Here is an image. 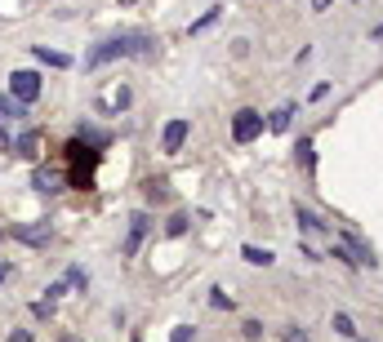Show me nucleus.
Instances as JSON below:
<instances>
[{"instance_id":"nucleus-17","label":"nucleus","mask_w":383,"mask_h":342,"mask_svg":"<svg viewBox=\"0 0 383 342\" xmlns=\"http://www.w3.org/2000/svg\"><path fill=\"white\" fill-rule=\"evenodd\" d=\"M294 156H298V165H303V169H312V165H317V151H312V138H298V147H294Z\"/></svg>"},{"instance_id":"nucleus-9","label":"nucleus","mask_w":383,"mask_h":342,"mask_svg":"<svg viewBox=\"0 0 383 342\" xmlns=\"http://www.w3.org/2000/svg\"><path fill=\"white\" fill-rule=\"evenodd\" d=\"M31 187L41 191V195H54V191H63V174H58V169H36Z\"/></svg>"},{"instance_id":"nucleus-21","label":"nucleus","mask_w":383,"mask_h":342,"mask_svg":"<svg viewBox=\"0 0 383 342\" xmlns=\"http://www.w3.org/2000/svg\"><path fill=\"white\" fill-rule=\"evenodd\" d=\"M67 285H76L80 293H85V285H89V276L80 272V267H67Z\"/></svg>"},{"instance_id":"nucleus-18","label":"nucleus","mask_w":383,"mask_h":342,"mask_svg":"<svg viewBox=\"0 0 383 342\" xmlns=\"http://www.w3.org/2000/svg\"><path fill=\"white\" fill-rule=\"evenodd\" d=\"M187 231V214H174L170 223H165V236H183Z\"/></svg>"},{"instance_id":"nucleus-2","label":"nucleus","mask_w":383,"mask_h":342,"mask_svg":"<svg viewBox=\"0 0 383 342\" xmlns=\"http://www.w3.org/2000/svg\"><path fill=\"white\" fill-rule=\"evenodd\" d=\"M9 236L18 244H27V249H45V244L54 240V227H50V218H31V223H14Z\"/></svg>"},{"instance_id":"nucleus-13","label":"nucleus","mask_w":383,"mask_h":342,"mask_svg":"<svg viewBox=\"0 0 383 342\" xmlns=\"http://www.w3.org/2000/svg\"><path fill=\"white\" fill-rule=\"evenodd\" d=\"M294 223H298V231H308V236H321V231H326V223H321L312 209H294Z\"/></svg>"},{"instance_id":"nucleus-12","label":"nucleus","mask_w":383,"mask_h":342,"mask_svg":"<svg viewBox=\"0 0 383 342\" xmlns=\"http://www.w3.org/2000/svg\"><path fill=\"white\" fill-rule=\"evenodd\" d=\"M241 258L254 262V267H272V262H277V253H272V249H259V244H241Z\"/></svg>"},{"instance_id":"nucleus-22","label":"nucleus","mask_w":383,"mask_h":342,"mask_svg":"<svg viewBox=\"0 0 383 342\" xmlns=\"http://www.w3.org/2000/svg\"><path fill=\"white\" fill-rule=\"evenodd\" d=\"M210 302H214V307H219V311H223V307H227V311H232V298H227V293H223V289H210Z\"/></svg>"},{"instance_id":"nucleus-33","label":"nucleus","mask_w":383,"mask_h":342,"mask_svg":"<svg viewBox=\"0 0 383 342\" xmlns=\"http://www.w3.org/2000/svg\"><path fill=\"white\" fill-rule=\"evenodd\" d=\"M375 40H383V22H379V27H375Z\"/></svg>"},{"instance_id":"nucleus-26","label":"nucleus","mask_w":383,"mask_h":342,"mask_svg":"<svg viewBox=\"0 0 383 342\" xmlns=\"http://www.w3.org/2000/svg\"><path fill=\"white\" fill-rule=\"evenodd\" d=\"M326 94H330V80H317V84H312V103H321Z\"/></svg>"},{"instance_id":"nucleus-7","label":"nucleus","mask_w":383,"mask_h":342,"mask_svg":"<svg viewBox=\"0 0 383 342\" xmlns=\"http://www.w3.org/2000/svg\"><path fill=\"white\" fill-rule=\"evenodd\" d=\"M343 249L352 253L356 258V267H379V258H375V249H370V244L356 236V231H343Z\"/></svg>"},{"instance_id":"nucleus-24","label":"nucleus","mask_w":383,"mask_h":342,"mask_svg":"<svg viewBox=\"0 0 383 342\" xmlns=\"http://www.w3.org/2000/svg\"><path fill=\"white\" fill-rule=\"evenodd\" d=\"M281 342H308V334H303V329H298V325H290V329H285V334H281Z\"/></svg>"},{"instance_id":"nucleus-5","label":"nucleus","mask_w":383,"mask_h":342,"mask_svg":"<svg viewBox=\"0 0 383 342\" xmlns=\"http://www.w3.org/2000/svg\"><path fill=\"white\" fill-rule=\"evenodd\" d=\"M9 94L31 107L36 98H41V76H36V71H14V76H9Z\"/></svg>"},{"instance_id":"nucleus-32","label":"nucleus","mask_w":383,"mask_h":342,"mask_svg":"<svg viewBox=\"0 0 383 342\" xmlns=\"http://www.w3.org/2000/svg\"><path fill=\"white\" fill-rule=\"evenodd\" d=\"M116 5H121V9H129V5H138V0H116Z\"/></svg>"},{"instance_id":"nucleus-8","label":"nucleus","mask_w":383,"mask_h":342,"mask_svg":"<svg viewBox=\"0 0 383 342\" xmlns=\"http://www.w3.org/2000/svg\"><path fill=\"white\" fill-rule=\"evenodd\" d=\"M14 156L18 161H36L41 156V129H22L18 142H14Z\"/></svg>"},{"instance_id":"nucleus-16","label":"nucleus","mask_w":383,"mask_h":342,"mask_svg":"<svg viewBox=\"0 0 383 342\" xmlns=\"http://www.w3.org/2000/svg\"><path fill=\"white\" fill-rule=\"evenodd\" d=\"M219 14H223V9H219V5H214V9H205V14H201L196 22H192V27H187V31H192V36H201V31H210V27H214V22H219Z\"/></svg>"},{"instance_id":"nucleus-15","label":"nucleus","mask_w":383,"mask_h":342,"mask_svg":"<svg viewBox=\"0 0 383 342\" xmlns=\"http://www.w3.org/2000/svg\"><path fill=\"white\" fill-rule=\"evenodd\" d=\"M334 334L356 342V325H352V315H348V311H334Z\"/></svg>"},{"instance_id":"nucleus-27","label":"nucleus","mask_w":383,"mask_h":342,"mask_svg":"<svg viewBox=\"0 0 383 342\" xmlns=\"http://www.w3.org/2000/svg\"><path fill=\"white\" fill-rule=\"evenodd\" d=\"M129 103H134V94H129V89H116V112H121V107H129Z\"/></svg>"},{"instance_id":"nucleus-10","label":"nucleus","mask_w":383,"mask_h":342,"mask_svg":"<svg viewBox=\"0 0 383 342\" xmlns=\"http://www.w3.org/2000/svg\"><path fill=\"white\" fill-rule=\"evenodd\" d=\"M290 116H294V103H281L277 112H272L268 120H263V125H268L272 133H285V129H290Z\"/></svg>"},{"instance_id":"nucleus-14","label":"nucleus","mask_w":383,"mask_h":342,"mask_svg":"<svg viewBox=\"0 0 383 342\" xmlns=\"http://www.w3.org/2000/svg\"><path fill=\"white\" fill-rule=\"evenodd\" d=\"M0 116H5V120H22V116H27V103H18L14 94H5V98H0Z\"/></svg>"},{"instance_id":"nucleus-3","label":"nucleus","mask_w":383,"mask_h":342,"mask_svg":"<svg viewBox=\"0 0 383 342\" xmlns=\"http://www.w3.org/2000/svg\"><path fill=\"white\" fill-rule=\"evenodd\" d=\"M147 231H152V218L143 209H134V214H129V231L121 240V258H134V253L143 249V240H147Z\"/></svg>"},{"instance_id":"nucleus-4","label":"nucleus","mask_w":383,"mask_h":342,"mask_svg":"<svg viewBox=\"0 0 383 342\" xmlns=\"http://www.w3.org/2000/svg\"><path fill=\"white\" fill-rule=\"evenodd\" d=\"M259 133H263V116L254 112V107H241V112L232 116V138L245 147V142H254Z\"/></svg>"},{"instance_id":"nucleus-29","label":"nucleus","mask_w":383,"mask_h":342,"mask_svg":"<svg viewBox=\"0 0 383 342\" xmlns=\"http://www.w3.org/2000/svg\"><path fill=\"white\" fill-rule=\"evenodd\" d=\"M9 272H14V262H9V258H0V285L9 280Z\"/></svg>"},{"instance_id":"nucleus-30","label":"nucleus","mask_w":383,"mask_h":342,"mask_svg":"<svg viewBox=\"0 0 383 342\" xmlns=\"http://www.w3.org/2000/svg\"><path fill=\"white\" fill-rule=\"evenodd\" d=\"M334 5V0H312V9H330Z\"/></svg>"},{"instance_id":"nucleus-11","label":"nucleus","mask_w":383,"mask_h":342,"mask_svg":"<svg viewBox=\"0 0 383 342\" xmlns=\"http://www.w3.org/2000/svg\"><path fill=\"white\" fill-rule=\"evenodd\" d=\"M31 54H36V58H41V63H45V67H71V58L63 54V49H50V45H36V49H31Z\"/></svg>"},{"instance_id":"nucleus-1","label":"nucleus","mask_w":383,"mask_h":342,"mask_svg":"<svg viewBox=\"0 0 383 342\" xmlns=\"http://www.w3.org/2000/svg\"><path fill=\"white\" fill-rule=\"evenodd\" d=\"M157 54V40H152L147 31H125V36H107L99 40L85 54V71H99L107 63H116V58H152Z\"/></svg>"},{"instance_id":"nucleus-19","label":"nucleus","mask_w":383,"mask_h":342,"mask_svg":"<svg viewBox=\"0 0 383 342\" xmlns=\"http://www.w3.org/2000/svg\"><path fill=\"white\" fill-rule=\"evenodd\" d=\"M170 342H196V329H192V325H174Z\"/></svg>"},{"instance_id":"nucleus-6","label":"nucleus","mask_w":383,"mask_h":342,"mask_svg":"<svg viewBox=\"0 0 383 342\" xmlns=\"http://www.w3.org/2000/svg\"><path fill=\"white\" fill-rule=\"evenodd\" d=\"M187 133H192V125H187L183 116L170 120V125H165V133H161V151H165V156H178V151H183V142H187Z\"/></svg>"},{"instance_id":"nucleus-23","label":"nucleus","mask_w":383,"mask_h":342,"mask_svg":"<svg viewBox=\"0 0 383 342\" xmlns=\"http://www.w3.org/2000/svg\"><path fill=\"white\" fill-rule=\"evenodd\" d=\"M63 293H67V280H54V285L45 289V298H50V302H58V298H63Z\"/></svg>"},{"instance_id":"nucleus-20","label":"nucleus","mask_w":383,"mask_h":342,"mask_svg":"<svg viewBox=\"0 0 383 342\" xmlns=\"http://www.w3.org/2000/svg\"><path fill=\"white\" fill-rule=\"evenodd\" d=\"M31 315H36V320H50V315H54V302H50V298L31 302Z\"/></svg>"},{"instance_id":"nucleus-28","label":"nucleus","mask_w":383,"mask_h":342,"mask_svg":"<svg viewBox=\"0 0 383 342\" xmlns=\"http://www.w3.org/2000/svg\"><path fill=\"white\" fill-rule=\"evenodd\" d=\"M9 342H31V334L27 329H9Z\"/></svg>"},{"instance_id":"nucleus-25","label":"nucleus","mask_w":383,"mask_h":342,"mask_svg":"<svg viewBox=\"0 0 383 342\" xmlns=\"http://www.w3.org/2000/svg\"><path fill=\"white\" fill-rule=\"evenodd\" d=\"M241 329H245V338H250V342H259V338H263V325H259V320H245Z\"/></svg>"},{"instance_id":"nucleus-31","label":"nucleus","mask_w":383,"mask_h":342,"mask_svg":"<svg viewBox=\"0 0 383 342\" xmlns=\"http://www.w3.org/2000/svg\"><path fill=\"white\" fill-rule=\"evenodd\" d=\"M58 342H80V338H76V334H63V338H58Z\"/></svg>"}]
</instances>
